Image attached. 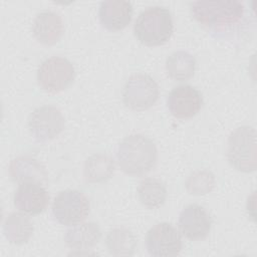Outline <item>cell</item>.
Returning a JSON list of instances; mask_svg holds the SVG:
<instances>
[{"instance_id": "cell-1", "label": "cell", "mask_w": 257, "mask_h": 257, "mask_svg": "<svg viewBox=\"0 0 257 257\" xmlns=\"http://www.w3.org/2000/svg\"><path fill=\"white\" fill-rule=\"evenodd\" d=\"M158 160L155 143L141 134L125 137L116 150L118 167L131 176H143L150 172Z\"/></svg>"}, {"instance_id": "cell-2", "label": "cell", "mask_w": 257, "mask_h": 257, "mask_svg": "<svg viewBox=\"0 0 257 257\" xmlns=\"http://www.w3.org/2000/svg\"><path fill=\"white\" fill-rule=\"evenodd\" d=\"M174 23L171 12L162 6H151L143 10L134 24L137 39L148 46L166 43L172 36Z\"/></svg>"}, {"instance_id": "cell-3", "label": "cell", "mask_w": 257, "mask_h": 257, "mask_svg": "<svg viewBox=\"0 0 257 257\" xmlns=\"http://www.w3.org/2000/svg\"><path fill=\"white\" fill-rule=\"evenodd\" d=\"M193 17L203 26L213 29L231 27L244 15V5L237 0L195 1L191 3Z\"/></svg>"}, {"instance_id": "cell-4", "label": "cell", "mask_w": 257, "mask_h": 257, "mask_svg": "<svg viewBox=\"0 0 257 257\" xmlns=\"http://www.w3.org/2000/svg\"><path fill=\"white\" fill-rule=\"evenodd\" d=\"M226 156L230 165L239 172L251 173L256 170V131L242 125L231 133L227 142Z\"/></svg>"}, {"instance_id": "cell-5", "label": "cell", "mask_w": 257, "mask_h": 257, "mask_svg": "<svg viewBox=\"0 0 257 257\" xmlns=\"http://www.w3.org/2000/svg\"><path fill=\"white\" fill-rule=\"evenodd\" d=\"M122 101L133 110H145L152 107L160 95L156 80L146 73H135L128 77L122 88Z\"/></svg>"}, {"instance_id": "cell-6", "label": "cell", "mask_w": 257, "mask_h": 257, "mask_svg": "<svg viewBox=\"0 0 257 257\" xmlns=\"http://www.w3.org/2000/svg\"><path fill=\"white\" fill-rule=\"evenodd\" d=\"M75 70L72 63L64 57L52 56L45 59L38 67L37 81L46 92L58 93L73 81Z\"/></svg>"}, {"instance_id": "cell-7", "label": "cell", "mask_w": 257, "mask_h": 257, "mask_svg": "<svg viewBox=\"0 0 257 257\" xmlns=\"http://www.w3.org/2000/svg\"><path fill=\"white\" fill-rule=\"evenodd\" d=\"M89 200L78 190H65L58 193L52 202L54 219L65 226L82 222L89 213Z\"/></svg>"}, {"instance_id": "cell-8", "label": "cell", "mask_w": 257, "mask_h": 257, "mask_svg": "<svg viewBox=\"0 0 257 257\" xmlns=\"http://www.w3.org/2000/svg\"><path fill=\"white\" fill-rule=\"evenodd\" d=\"M64 117L53 105H42L35 108L28 118V128L32 138L44 143L57 138L64 128Z\"/></svg>"}, {"instance_id": "cell-9", "label": "cell", "mask_w": 257, "mask_h": 257, "mask_svg": "<svg viewBox=\"0 0 257 257\" xmlns=\"http://www.w3.org/2000/svg\"><path fill=\"white\" fill-rule=\"evenodd\" d=\"M146 247L152 256L170 257L181 252L183 241L180 232L171 223L161 222L148 231Z\"/></svg>"}, {"instance_id": "cell-10", "label": "cell", "mask_w": 257, "mask_h": 257, "mask_svg": "<svg viewBox=\"0 0 257 257\" xmlns=\"http://www.w3.org/2000/svg\"><path fill=\"white\" fill-rule=\"evenodd\" d=\"M167 105L174 117L188 119L195 116L202 108L203 96L196 87L182 84L171 90L167 98Z\"/></svg>"}, {"instance_id": "cell-11", "label": "cell", "mask_w": 257, "mask_h": 257, "mask_svg": "<svg viewBox=\"0 0 257 257\" xmlns=\"http://www.w3.org/2000/svg\"><path fill=\"white\" fill-rule=\"evenodd\" d=\"M178 224L181 233L187 239L198 241L209 235L212 218L204 207L198 204H190L181 211Z\"/></svg>"}, {"instance_id": "cell-12", "label": "cell", "mask_w": 257, "mask_h": 257, "mask_svg": "<svg viewBox=\"0 0 257 257\" xmlns=\"http://www.w3.org/2000/svg\"><path fill=\"white\" fill-rule=\"evenodd\" d=\"M13 201L20 212L28 215H37L46 209L49 203V195L42 184L26 182L18 186L14 193Z\"/></svg>"}, {"instance_id": "cell-13", "label": "cell", "mask_w": 257, "mask_h": 257, "mask_svg": "<svg viewBox=\"0 0 257 257\" xmlns=\"http://www.w3.org/2000/svg\"><path fill=\"white\" fill-rule=\"evenodd\" d=\"M133 5L124 0L102 1L98 9V18L101 25L110 31L124 29L132 20Z\"/></svg>"}, {"instance_id": "cell-14", "label": "cell", "mask_w": 257, "mask_h": 257, "mask_svg": "<svg viewBox=\"0 0 257 257\" xmlns=\"http://www.w3.org/2000/svg\"><path fill=\"white\" fill-rule=\"evenodd\" d=\"M32 32L38 42L44 45H53L60 40L64 32L61 16L51 10L38 13L32 24Z\"/></svg>"}, {"instance_id": "cell-15", "label": "cell", "mask_w": 257, "mask_h": 257, "mask_svg": "<svg viewBox=\"0 0 257 257\" xmlns=\"http://www.w3.org/2000/svg\"><path fill=\"white\" fill-rule=\"evenodd\" d=\"M8 174L13 182L19 184L26 182L43 184L48 177L45 167L31 156H18L11 160L8 166Z\"/></svg>"}, {"instance_id": "cell-16", "label": "cell", "mask_w": 257, "mask_h": 257, "mask_svg": "<svg viewBox=\"0 0 257 257\" xmlns=\"http://www.w3.org/2000/svg\"><path fill=\"white\" fill-rule=\"evenodd\" d=\"M101 238L99 226L94 222L72 225L64 235L65 244L73 250H88L94 247Z\"/></svg>"}, {"instance_id": "cell-17", "label": "cell", "mask_w": 257, "mask_h": 257, "mask_svg": "<svg viewBox=\"0 0 257 257\" xmlns=\"http://www.w3.org/2000/svg\"><path fill=\"white\" fill-rule=\"evenodd\" d=\"M33 231V223L25 213L13 212L6 217L3 223V233L12 244L22 245L28 242Z\"/></svg>"}, {"instance_id": "cell-18", "label": "cell", "mask_w": 257, "mask_h": 257, "mask_svg": "<svg viewBox=\"0 0 257 257\" xmlns=\"http://www.w3.org/2000/svg\"><path fill=\"white\" fill-rule=\"evenodd\" d=\"M115 170L113 159L106 154H94L86 159L83 177L87 183L97 184L109 180Z\"/></svg>"}, {"instance_id": "cell-19", "label": "cell", "mask_w": 257, "mask_h": 257, "mask_svg": "<svg viewBox=\"0 0 257 257\" xmlns=\"http://www.w3.org/2000/svg\"><path fill=\"white\" fill-rule=\"evenodd\" d=\"M196 69V60L188 51L173 52L166 60V71L170 78L177 81L190 79Z\"/></svg>"}, {"instance_id": "cell-20", "label": "cell", "mask_w": 257, "mask_h": 257, "mask_svg": "<svg viewBox=\"0 0 257 257\" xmlns=\"http://www.w3.org/2000/svg\"><path fill=\"white\" fill-rule=\"evenodd\" d=\"M105 245L114 256H132L137 249V238L130 229L118 227L107 233Z\"/></svg>"}, {"instance_id": "cell-21", "label": "cell", "mask_w": 257, "mask_h": 257, "mask_svg": "<svg viewBox=\"0 0 257 257\" xmlns=\"http://www.w3.org/2000/svg\"><path fill=\"white\" fill-rule=\"evenodd\" d=\"M137 191L141 203L149 209L161 207L167 199L165 184L156 178H146L141 181Z\"/></svg>"}, {"instance_id": "cell-22", "label": "cell", "mask_w": 257, "mask_h": 257, "mask_svg": "<svg viewBox=\"0 0 257 257\" xmlns=\"http://www.w3.org/2000/svg\"><path fill=\"white\" fill-rule=\"evenodd\" d=\"M215 176L209 170H197L186 180V190L191 195L203 196L212 192L215 187Z\"/></svg>"}]
</instances>
